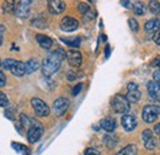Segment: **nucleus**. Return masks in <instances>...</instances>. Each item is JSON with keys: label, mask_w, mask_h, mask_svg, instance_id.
I'll return each mask as SVG.
<instances>
[{"label": "nucleus", "mask_w": 160, "mask_h": 155, "mask_svg": "<svg viewBox=\"0 0 160 155\" xmlns=\"http://www.w3.org/2000/svg\"><path fill=\"white\" fill-rule=\"evenodd\" d=\"M64 58H67V53L63 49H57L49 53L42 62V65H41L42 74L46 78H49L54 73H57L59 70L60 64L64 60Z\"/></svg>", "instance_id": "obj_1"}, {"label": "nucleus", "mask_w": 160, "mask_h": 155, "mask_svg": "<svg viewBox=\"0 0 160 155\" xmlns=\"http://www.w3.org/2000/svg\"><path fill=\"white\" fill-rule=\"evenodd\" d=\"M111 107L116 113L126 115L131 110V103L127 100V97L121 94H116L111 98Z\"/></svg>", "instance_id": "obj_2"}, {"label": "nucleus", "mask_w": 160, "mask_h": 155, "mask_svg": "<svg viewBox=\"0 0 160 155\" xmlns=\"http://www.w3.org/2000/svg\"><path fill=\"white\" fill-rule=\"evenodd\" d=\"M43 126L40 121L35 119V118H31V122H30V126L27 128V140L30 143H36L41 139V137L43 134Z\"/></svg>", "instance_id": "obj_3"}, {"label": "nucleus", "mask_w": 160, "mask_h": 155, "mask_svg": "<svg viewBox=\"0 0 160 155\" xmlns=\"http://www.w3.org/2000/svg\"><path fill=\"white\" fill-rule=\"evenodd\" d=\"M160 116V107L157 105H148L142 111V118L147 123H154Z\"/></svg>", "instance_id": "obj_4"}, {"label": "nucleus", "mask_w": 160, "mask_h": 155, "mask_svg": "<svg viewBox=\"0 0 160 155\" xmlns=\"http://www.w3.org/2000/svg\"><path fill=\"white\" fill-rule=\"evenodd\" d=\"M31 106H32V108H33V111H35V113L37 116L47 117L49 116V113H51V108L48 107V105L43 100L38 98V97H33L31 100Z\"/></svg>", "instance_id": "obj_5"}, {"label": "nucleus", "mask_w": 160, "mask_h": 155, "mask_svg": "<svg viewBox=\"0 0 160 155\" xmlns=\"http://www.w3.org/2000/svg\"><path fill=\"white\" fill-rule=\"evenodd\" d=\"M69 105H70V102H69L68 98H65V97L57 98L53 102V112H54V115L57 117H62L67 112V110L69 108Z\"/></svg>", "instance_id": "obj_6"}, {"label": "nucleus", "mask_w": 160, "mask_h": 155, "mask_svg": "<svg viewBox=\"0 0 160 155\" xmlns=\"http://www.w3.org/2000/svg\"><path fill=\"white\" fill-rule=\"evenodd\" d=\"M78 27H79V21L74 18L65 16L60 21V30L64 32H73L78 30Z\"/></svg>", "instance_id": "obj_7"}, {"label": "nucleus", "mask_w": 160, "mask_h": 155, "mask_svg": "<svg viewBox=\"0 0 160 155\" xmlns=\"http://www.w3.org/2000/svg\"><path fill=\"white\" fill-rule=\"evenodd\" d=\"M142 140L144 144V148L148 150H154L157 148V139L150 129H145L142 133Z\"/></svg>", "instance_id": "obj_8"}, {"label": "nucleus", "mask_w": 160, "mask_h": 155, "mask_svg": "<svg viewBox=\"0 0 160 155\" xmlns=\"http://www.w3.org/2000/svg\"><path fill=\"white\" fill-rule=\"evenodd\" d=\"M15 12L20 19H27L30 16V5L31 1H18L15 2Z\"/></svg>", "instance_id": "obj_9"}, {"label": "nucleus", "mask_w": 160, "mask_h": 155, "mask_svg": "<svg viewBox=\"0 0 160 155\" xmlns=\"http://www.w3.org/2000/svg\"><path fill=\"white\" fill-rule=\"evenodd\" d=\"M127 89H128V92H127V100L131 102H138L142 97V94H140L139 89H138V85L136 82H129L127 85Z\"/></svg>", "instance_id": "obj_10"}, {"label": "nucleus", "mask_w": 160, "mask_h": 155, "mask_svg": "<svg viewBox=\"0 0 160 155\" xmlns=\"http://www.w3.org/2000/svg\"><path fill=\"white\" fill-rule=\"evenodd\" d=\"M67 59H68V63L73 67V68H79L81 65V62H82V57H81V53L77 49H70L67 52Z\"/></svg>", "instance_id": "obj_11"}, {"label": "nucleus", "mask_w": 160, "mask_h": 155, "mask_svg": "<svg viewBox=\"0 0 160 155\" xmlns=\"http://www.w3.org/2000/svg\"><path fill=\"white\" fill-rule=\"evenodd\" d=\"M121 123H122V127L124 128V131L127 132H132L137 128V118L132 115H123L122 119H121Z\"/></svg>", "instance_id": "obj_12"}, {"label": "nucleus", "mask_w": 160, "mask_h": 155, "mask_svg": "<svg viewBox=\"0 0 160 155\" xmlns=\"http://www.w3.org/2000/svg\"><path fill=\"white\" fill-rule=\"evenodd\" d=\"M48 10L52 15H59L65 10V2L62 0H51L48 1Z\"/></svg>", "instance_id": "obj_13"}, {"label": "nucleus", "mask_w": 160, "mask_h": 155, "mask_svg": "<svg viewBox=\"0 0 160 155\" xmlns=\"http://www.w3.org/2000/svg\"><path fill=\"white\" fill-rule=\"evenodd\" d=\"M148 92L150 97L157 101V102H160V84L155 82V81H149L148 82Z\"/></svg>", "instance_id": "obj_14"}, {"label": "nucleus", "mask_w": 160, "mask_h": 155, "mask_svg": "<svg viewBox=\"0 0 160 155\" xmlns=\"http://www.w3.org/2000/svg\"><path fill=\"white\" fill-rule=\"evenodd\" d=\"M100 127L106 132H113L117 127V122L112 117H106L100 121Z\"/></svg>", "instance_id": "obj_15"}, {"label": "nucleus", "mask_w": 160, "mask_h": 155, "mask_svg": "<svg viewBox=\"0 0 160 155\" xmlns=\"http://www.w3.org/2000/svg\"><path fill=\"white\" fill-rule=\"evenodd\" d=\"M36 41L41 46V48H43V49H51L53 46L52 38L46 35H36Z\"/></svg>", "instance_id": "obj_16"}, {"label": "nucleus", "mask_w": 160, "mask_h": 155, "mask_svg": "<svg viewBox=\"0 0 160 155\" xmlns=\"http://www.w3.org/2000/svg\"><path fill=\"white\" fill-rule=\"evenodd\" d=\"M144 30L149 33H154L158 32L160 30V20L159 19H152L148 20L144 25Z\"/></svg>", "instance_id": "obj_17"}, {"label": "nucleus", "mask_w": 160, "mask_h": 155, "mask_svg": "<svg viewBox=\"0 0 160 155\" xmlns=\"http://www.w3.org/2000/svg\"><path fill=\"white\" fill-rule=\"evenodd\" d=\"M15 77H23L25 74H26V65H25V63L23 62H20V60H16L15 62V64H14V67L11 68V70H10Z\"/></svg>", "instance_id": "obj_18"}, {"label": "nucleus", "mask_w": 160, "mask_h": 155, "mask_svg": "<svg viewBox=\"0 0 160 155\" xmlns=\"http://www.w3.org/2000/svg\"><path fill=\"white\" fill-rule=\"evenodd\" d=\"M103 143L108 149H113L118 143V138L113 134H106L103 137Z\"/></svg>", "instance_id": "obj_19"}, {"label": "nucleus", "mask_w": 160, "mask_h": 155, "mask_svg": "<svg viewBox=\"0 0 160 155\" xmlns=\"http://www.w3.org/2000/svg\"><path fill=\"white\" fill-rule=\"evenodd\" d=\"M26 65V74H31V73H35L38 68H40V63L37 59H30L25 63Z\"/></svg>", "instance_id": "obj_20"}, {"label": "nucleus", "mask_w": 160, "mask_h": 155, "mask_svg": "<svg viewBox=\"0 0 160 155\" xmlns=\"http://www.w3.org/2000/svg\"><path fill=\"white\" fill-rule=\"evenodd\" d=\"M138 154V148L134 144H129L127 147H124L123 149H121L116 155H137Z\"/></svg>", "instance_id": "obj_21"}, {"label": "nucleus", "mask_w": 160, "mask_h": 155, "mask_svg": "<svg viewBox=\"0 0 160 155\" xmlns=\"http://www.w3.org/2000/svg\"><path fill=\"white\" fill-rule=\"evenodd\" d=\"M132 9H133V12H134L136 15H139V16L144 15V14L147 12V5L143 4L142 1H136V2H133Z\"/></svg>", "instance_id": "obj_22"}, {"label": "nucleus", "mask_w": 160, "mask_h": 155, "mask_svg": "<svg viewBox=\"0 0 160 155\" xmlns=\"http://www.w3.org/2000/svg\"><path fill=\"white\" fill-rule=\"evenodd\" d=\"M148 8H149V10H150V12H152L153 15H159L160 14V2L159 1H157V0H152V1H149Z\"/></svg>", "instance_id": "obj_23"}, {"label": "nucleus", "mask_w": 160, "mask_h": 155, "mask_svg": "<svg viewBox=\"0 0 160 155\" xmlns=\"http://www.w3.org/2000/svg\"><path fill=\"white\" fill-rule=\"evenodd\" d=\"M15 2L14 1H5L4 4H2V10L5 11V12H8V14H14V11H15Z\"/></svg>", "instance_id": "obj_24"}, {"label": "nucleus", "mask_w": 160, "mask_h": 155, "mask_svg": "<svg viewBox=\"0 0 160 155\" xmlns=\"http://www.w3.org/2000/svg\"><path fill=\"white\" fill-rule=\"evenodd\" d=\"M32 26L33 27H37V28H46L47 27V22L46 20L42 19V18H37L32 21Z\"/></svg>", "instance_id": "obj_25"}, {"label": "nucleus", "mask_w": 160, "mask_h": 155, "mask_svg": "<svg viewBox=\"0 0 160 155\" xmlns=\"http://www.w3.org/2000/svg\"><path fill=\"white\" fill-rule=\"evenodd\" d=\"M15 62H16L15 59L8 58L1 63V67H2L4 69H6V70H11V68H12V67H14V64H15Z\"/></svg>", "instance_id": "obj_26"}, {"label": "nucleus", "mask_w": 160, "mask_h": 155, "mask_svg": "<svg viewBox=\"0 0 160 155\" xmlns=\"http://www.w3.org/2000/svg\"><path fill=\"white\" fill-rule=\"evenodd\" d=\"M64 43H67L68 46H70V47H74V48H78L80 46V42H81V39L78 37V38H74V39H62Z\"/></svg>", "instance_id": "obj_27"}, {"label": "nucleus", "mask_w": 160, "mask_h": 155, "mask_svg": "<svg viewBox=\"0 0 160 155\" xmlns=\"http://www.w3.org/2000/svg\"><path fill=\"white\" fill-rule=\"evenodd\" d=\"M128 25H129V27H131V30H132L133 32H137V31L139 30V23H138V21L136 19H133V18H131V19L128 20Z\"/></svg>", "instance_id": "obj_28"}, {"label": "nucleus", "mask_w": 160, "mask_h": 155, "mask_svg": "<svg viewBox=\"0 0 160 155\" xmlns=\"http://www.w3.org/2000/svg\"><path fill=\"white\" fill-rule=\"evenodd\" d=\"M78 10H79L80 14H82V15H85L89 10H90V6L86 4V2H80L79 5H78Z\"/></svg>", "instance_id": "obj_29"}, {"label": "nucleus", "mask_w": 160, "mask_h": 155, "mask_svg": "<svg viewBox=\"0 0 160 155\" xmlns=\"http://www.w3.org/2000/svg\"><path fill=\"white\" fill-rule=\"evenodd\" d=\"M9 106V100L4 92L0 91V107H8Z\"/></svg>", "instance_id": "obj_30"}, {"label": "nucleus", "mask_w": 160, "mask_h": 155, "mask_svg": "<svg viewBox=\"0 0 160 155\" xmlns=\"http://www.w3.org/2000/svg\"><path fill=\"white\" fill-rule=\"evenodd\" d=\"M95 15H96V12L90 9V10L84 15V21H90V20L95 19Z\"/></svg>", "instance_id": "obj_31"}, {"label": "nucleus", "mask_w": 160, "mask_h": 155, "mask_svg": "<svg viewBox=\"0 0 160 155\" xmlns=\"http://www.w3.org/2000/svg\"><path fill=\"white\" fill-rule=\"evenodd\" d=\"M78 73L77 72H73V70H70V72H68L67 73V79L69 80V81H74V80H77L78 79Z\"/></svg>", "instance_id": "obj_32"}, {"label": "nucleus", "mask_w": 160, "mask_h": 155, "mask_svg": "<svg viewBox=\"0 0 160 155\" xmlns=\"http://www.w3.org/2000/svg\"><path fill=\"white\" fill-rule=\"evenodd\" d=\"M84 155H101V153L98 149H95V148H88V149L85 150Z\"/></svg>", "instance_id": "obj_33"}, {"label": "nucleus", "mask_w": 160, "mask_h": 155, "mask_svg": "<svg viewBox=\"0 0 160 155\" xmlns=\"http://www.w3.org/2000/svg\"><path fill=\"white\" fill-rule=\"evenodd\" d=\"M150 65L152 67H154V68H158L160 69V56H157L155 58L152 60V63H150Z\"/></svg>", "instance_id": "obj_34"}, {"label": "nucleus", "mask_w": 160, "mask_h": 155, "mask_svg": "<svg viewBox=\"0 0 160 155\" xmlns=\"http://www.w3.org/2000/svg\"><path fill=\"white\" fill-rule=\"evenodd\" d=\"M153 81H155V82H158L160 84V69H157L154 73H153Z\"/></svg>", "instance_id": "obj_35"}, {"label": "nucleus", "mask_w": 160, "mask_h": 155, "mask_svg": "<svg viewBox=\"0 0 160 155\" xmlns=\"http://www.w3.org/2000/svg\"><path fill=\"white\" fill-rule=\"evenodd\" d=\"M81 89H82V84L80 82V84H78L74 89H73V96H77V95H79V92L81 91Z\"/></svg>", "instance_id": "obj_36"}, {"label": "nucleus", "mask_w": 160, "mask_h": 155, "mask_svg": "<svg viewBox=\"0 0 160 155\" xmlns=\"http://www.w3.org/2000/svg\"><path fill=\"white\" fill-rule=\"evenodd\" d=\"M6 84V77L4 75V73L2 72H0V88L1 86H4Z\"/></svg>", "instance_id": "obj_37"}, {"label": "nucleus", "mask_w": 160, "mask_h": 155, "mask_svg": "<svg viewBox=\"0 0 160 155\" xmlns=\"http://www.w3.org/2000/svg\"><path fill=\"white\" fill-rule=\"evenodd\" d=\"M121 4L124 5V8H127V9H131L133 6V2L132 1H121Z\"/></svg>", "instance_id": "obj_38"}, {"label": "nucleus", "mask_w": 160, "mask_h": 155, "mask_svg": "<svg viewBox=\"0 0 160 155\" xmlns=\"http://www.w3.org/2000/svg\"><path fill=\"white\" fill-rule=\"evenodd\" d=\"M153 39H154V42H155L157 44H159V46H160V31L157 33V35H155V36H154V38H153Z\"/></svg>", "instance_id": "obj_39"}, {"label": "nucleus", "mask_w": 160, "mask_h": 155, "mask_svg": "<svg viewBox=\"0 0 160 155\" xmlns=\"http://www.w3.org/2000/svg\"><path fill=\"white\" fill-rule=\"evenodd\" d=\"M154 131H155V133H157V134H159V136H160V123H159V124H155Z\"/></svg>", "instance_id": "obj_40"}, {"label": "nucleus", "mask_w": 160, "mask_h": 155, "mask_svg": "<svg viewBox=\"0 0 160 155\" xmlns=\"http://www.w3.org/2000/svg\"><path fill=\"white\" fill-rule=\"evenodd\" d=\"M108 54H110V47L106 48V57H108Z\"/></svg>", "instance_id": "obj_41"}, {"label": "nucleus", "mask_w": 160, "mask_h": 155, "mask_svg": "<svg viewBox=\"0 0 160 155\" xmlns=\"http://www.w3.org/2000/svg\"><path fill=\"white\" fill-rule=\"evenodd\" d=\"M1 43H2V35H1V32H0V46H1Z\"/></svg>", "instance_id": "obj_42"}, {"label": "nucleus", "mask_w": 160, "mask_h": 155, "mask_svg": "<svg viewBox=\"0 0 160 155\" xmlns=\"http://www.w3.org/2000/svg\"><path fill=\"white\" fill-rule=\"evenodd\" d=\"M0 65H1V60H0Z\"/></svg>", "instance_id": "obj_43"}]
</instances>
